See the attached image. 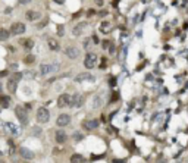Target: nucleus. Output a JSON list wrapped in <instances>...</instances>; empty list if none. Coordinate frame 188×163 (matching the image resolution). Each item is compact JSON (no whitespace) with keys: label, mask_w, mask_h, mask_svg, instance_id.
Wrapping results in <instances>:
<instances>
[{"label":"nucleus","mask_w":188,"mask_h":163,"mask_svg":"<svg viewBox=\"0 0 188 163\" xmlns=\"http://www.w3.org/2000/svg\"><path fill=\"white\" fill-rule=\"evenodd\" d=\"M82 160H84L82 154H72L71 157V163H82Z\"/></svg>","instance_id":"obj_22"},{"label":"nucleus","mask_w":188,"mask_h":163,"mask_svg":"<svg viewBox=\"0 0 188 163\" xmlns=\"http://www.w3.org/2000/svg\"><path fill=\"white\" fill-rule=\"evenodd\" d=\"M33 131H34V132H33L34 135H40V129H38V128H33Z\"/></svg>","instance_id":"obj_33"},{"label":"nucleus","mask_w":188,"mask_h":163,"mask_svg":"<svg viewBox=\"0 0 188 163\" xmlns=\"http://www.w3.org/2000/svg\"><path fill=\"white\" fill-rule=\"evenodd\" d=\"M10 37V31H7L6 28H0V41L7 40Z\"/></svg>","instance_id":"obj_20"},{"label":"nucleus","mask_w":188,"mask_h":163,"mask_svg":"<svg viewBox=\"0 0 188 163\" xmlns=\"http://www.w3.org/2000/svg\"><path fill=\"white\" fill-rule=\"evenodd\" d=\"M9 103H10V99H9L7 96H0V104H1L3 107L9 106Z\"/></svg>","instance_id":"obj_23"},{"label":"nucleus","mask_w":188,"mask_h":163,"mask_svg":"<svg viewBox=\"0 0 188 163\" xmlns=\"http://www.w3.org/2000/svg\"><path fill=\"white\" fill-rule=\"evenodd\" d=\"M99 15H100L102 18H105V16H107V15H109V12H107V10H102V12H100Z\"/></svg>","instance_id":"obj_30"},{"label":"nucleus","mask_w":188,"mask_h":163,"mask_svg":"<svg viewBox=\"0 0 188 163\" xmlns=\"http://www.w3.org/2000/svg\"><path fill=\"white\" fill-rule=\"evenodd\" d=\"M57 33H59V35H63V25L57 27Z\"/></svg>","instance_id":"obj_29"},{"label":"nucleus","mask_w":188,"mask_h":163,"mask_svg":"<svg viewBox=\"0 0 188 163\" xmlns=\"http://www.w3.org/2000/svg\"><path fill=\"white\" fill-rule=\"evenodd\" d=\"M65 53H66V56L69 57V59H76L78 56H79V50L74 47V46H69V47H66L65 49Z\"/></svg>","instance_id":"obj_9"},{"label":"nucleus","mask_w":188,"mask_h":163,"mask_svg":"<svg viewBox=\"0 0 188 163\" xmlns=\"http://www.w3.org/2000/svg\"><path fill=\"white\" fill-rule=\"evenodd\" d=\"M57 71H59V65H47V63L40 65V74L43 77L49 75V74H53V72H57Z\"/></svg>","instance_id":"obj_2"},{"label":"nucleus","mask_w":188,"mask_h":163,"mask_svg":"<svg viewBox=\"0 0 188 163\" xmlns=\"http://www.w3.org/2000/svg\"><path fill=\"white\" fill-rule=\"evenodd\" d=\"M69 101H71V96H69V94H66V93L60 94L59 99H57V106H59V109H63V107L69 106Z\"/></svg>","instance_id":"obj_7"},{"label":"nucleus","mask_w":188,"mask_h":163,"mask_svg":"<svg viewBox=\"0 0 188 163\" xmlns=\"http://www.w3.org/2000/svg\"><path fill=\"white\" fill-rule=\"evenodd\" d=\"M19 154H21L24 159H28V160L34 159V153H33V150H30V149H27V147H21V149H19Z\"/></svg>","instance_id":"obj_10"},{"label":"nucleus","mask_w":188,"mask_h":163,"mask_svg":"<svg viewBox=\"0 0 188 163\" xmlns=\"http://www.w3.org/2000/svg\"><path fill=\"white\" fill-rule=\"evenodd\" d=\"M84 30H85V24H84V22H82V24H78L75 28L72 30V34H74L75 37H79V35L84 33Z\"/></svg>","instance_id":"obj_14"},{"label":"nucleus","mask_w":188,"mask_h":163,"mask_svg":"<svg viewBox=\"0 0 188 163\" xmlns=\"http://www.w3.org/2000/svg\"><path fill=\"white\" fill-rule=\"evenodd\" d=\"M19 1H21V4H25V3H28L30 0H19Z\"/></svg>","instance_id":"obj_38"},{"label":"nucleus","mask_w":188,"mask_h":163,"mask_svg":"<svg viewBox=\"0 0 188 163\" xmlns=\"http://www.w3.org/2000/svg\"><path fill=\"white\" fill-rule=\"evenodd\" d=\"M25 77H27V78H34V74H33V71L27 72V74H25Z\"/></svg>","instance_id":"obj_31"},{"label":"nucleus","mask_w":188,"mask_h":163,"mask_svg":"<svg viewBox=\"0 0 188 163\" xmlns=\"http://www.w3.org/2000/svg\"><path fill=\"white\" fill-rule=\"evenodd\" d=\"M22 44L25 46V49H31V47L34 46V41L33 40H24L22 41Z\"/></svg>","instance_id":"obj_25"},{"label":"nucleus","mask_w":188,"mask_h":163,"mask_svg":"<svg viewBox=\"0 0 188 163\" xmlns=\"http://www.w3.org/2000/svg\"><path fill=\"white\" fill-rule=\"evenodd\" d=\"M7 90H9L10 93H15V91H16V81H15L13 78H10V80L7 81Z\"/></svg>","instance_id":"obj_21"},{"label":"nucleus","mask_w":188,"mask_h":163,"mask_svg":"<svg viewBox=\"0 0 188 163\" xmlns=\"http://www.w3.org/2000/svg\"><path fill=\"white\" fill-rule=\"evenodd\" d=\"M25 18L28 19V21H36L40 18V13L36 12V10H28L27 13H25Z\"/></svg>","instance_id":"obj_16"},{"label":"nucleus","mask_w":188,"mask_h":163,"mask_svg":"<svg viewBox=\"0 0 188 163\" xmlns=\"http://www.w3.org/2000/svg\"><path fill=\"white\" fill-rule=\"evenodd\" d=\"M94 1H96L97 6H103V3H105V0H94Z\"/></svg>","instance_id":"obj_32"},{"label":"nucleus","mask_w":188,"mask_h":163,"mask_svg":"<svg viewBox=\"0 0 188 163\" xmlns=\"http://www.w3.org/2000/svg\"><path fill=\"white\" fill-rule=\"evenodd\" d=\"M102 104H103V99H102V96H100V94L94 96V99H93V109H99Z\"/></svg>","instance_id":"obj_15"},{"label":"nucleus","mask_w":188,"mask_h":163,"mask_svg":"<svg viewBox=\"0 0 188 163\" xmlns=\"http://www.w3.org/2000/svg\"><path fill=\"white\" fill-rule=\"evenodd\" d=\"M54 138H56V143H59V144H63V143L68 140V135H66V132H65V131H56V134H54Z\"/></svg>","instance_id":"obj_12"},{"label":"nucleus","mask_w":188,"mask_h":163,"mask_svg":"<svg viewBox=\"0 0 188 163\" xmlns=\"http://www.w3.org/2000/svg\"><path fill=\"white\" fill-rule=\"evenodd\" d=\"M99 125H100V121H99V119H90V121H85V122H84V128L90 131V129L99 128Z\"/></svg>","instance_id":"obj_11"},{"label":"nucleus","mask_w":188,"mask_h":163,"mask_svg":"<svg viewBox=\"0 0 188 163\" xmlns=\"http://www.w3.org/2000/svg\"><path fill=\"white\" fill-rule=\"evenodd\" d=\"M94 13H96V12H94V10H93V9H90V10H88V12H87V15H88V16H93V15H94Z\"/></svg>","instance_id":"obj_34"},{"label":"nucleus","mask_w":188,"mask_h":163,"mask_svg":"<svg viewBox=\"0 0 188 163\" xmlns=\"http://www.w3.org/2000/svg\"><path fill=\"white\" fill-rule=\"evenodd\" d=\"M96 65H97V54H94V53H88V54L85 56L84 66H85L87 69H93V68H96Z\"/></svg>","instance_id":"obj_4"},{"label":"nucleus","mask_w":188,"mask_h":163,"mask_svg":"<svg viewBox=\"0 0 188 163\" xmlns=\"http://www.w3.org/2000/svg\"><path fill=\"white\" fill-rule=\"evenodd\" d=\"M15 115H16L18 121L22 123V125H27V123H28V113H27L25 107H22V106H18V107L15 109Z\"/></svg>","instance_id":"obj_1"},{"label":"nucleus","mask_w":188,"mask_h":163,"mask_svg":"<svg viewBox=\"0 0 188 163\" xmlns=\"http://www.w3.org/2000/svg\"><path fill=\"white\" fill-rule=\"evenodd\" d=\"M102 46H103V49H107V50H109V49L112 47L113 44H112V43H110L109 40H105L103 43H102Z\"/></svg>","instance_id":"obj_27"},{"label":"nucleus","mask_w":188,"mask_h":163,"mask_svg":"<svg viewBox=\"0 0 188 163\" xmlns=\"http://www.w3.org/2000/svg\"><path fill=\"white\" fill-rule=\"evenodd\" d=\"M12 78H13V80H15V81H19V80H21V78H22V74H19V72H16V74H15V75H13V77H12Z\"/></svg>","instance_id":"obj_28"},{"label":"nucleus","mask_w":188,"mask_h":163,"mask_svg":"<svg viewBox=\"0 0 188 163\" xmlns=\"http://www.w3.org/2000/svg\"><path fill=\"white\" fill-rule=\"evenodd\" d=\"M100 31L105 33V34H109V33L112 31V25H110L109 22H103V24L100 25Z\"/></svg>","instance_id":"obj_19"},{"label":"nucleus","mask_w":188,"mask_h":163,"mask_svg":"<svg viewBox=\"0 0 188 163\" xmlns=\"http://www.w3.org/2000/svg\"><path fill=\"white\" fill-rule=\"evenodd\" d=\"M0 163H4V162H1V160H0Z\"/></svg>","instance_id":"obj_39"},{"label":"nucleus","mask_w":188,"mask_h":163,"mask_svg":"<svg viewBox=\"0 0 188 163\" xmlns=\"http://www.w3.org/2000/svg\"><path fill=\"white\" fill-rule=\"evenodd\" d=\"M72 138H74V140H75L76 143H78V141H81V140H82V138H84V135H82V134H81V132H75V134H74V135H72Z\"/></svg>","instance_id":"obj_26"},{"label":"nucleus","mask_w":188,"mask_h":163,"mask_svg":"<svg viewBox=\"0 0 188 163\" xmlns=\"http://www.w3.org/2000/svg\"><path fill=\"white\" fill-rule=\"evenodd\" d=\"M46 22H47V21H43V22H40V24H38L37 27H38V28H43V27L46 25Z\"/></svg>","instance_id":"obj_35"},{"label":"nucleus","mask_w":188,"mask_h":163,"mask_svg":"<svg viewBox=\"0 0 188 163\" xmlns=\"http://www.w3.org/2000/svg\"><path fill=\"white\" fill-rule=\"evenodd\" d=\"M49 47H50V50H53V51H59L60 50V46H59V43L56 40H53V38H49Z\"/></svg>","instance_id":"obj_18"},{"label":"nucleus","mask_w":188,"mask_h":163,"mask_svg":"<svg viewBox=\"0 0 188 163\" xmlns=\"http://www.w3.org/2000/svg\"><path fill=\"white\" fill-rule=\"evenodd\" d=\"M54 3H57V4H62V3H65V0H53Z\"/></svg>","instance_id":"obj_37"},{"label":"nucleus","mask_w":188,"mask_h":163,"mask_svg":"<svg viewBox=\"0 0 188 163\" xmlns=\"http://www.w3.org/2000/svg\"><path fill=\"white\" fill-rule=\"evenodd\" d=\"M50 119V113L46 107H40L37 110V122L38 123H47Z\"/></svg>","instance_id":"obj_3"},{"label":"nucleus","mask_w":188,"mask_h":163,"mask_svg":"<svg viewBox=\"0 0 188 163\" xmlns=\"http://www.w3.org/2000/svg\"><path fill=\"white\" fill-rule=\"evenodd\" d=\"M6 128H9V129H10V134H12V135H19V134H21V129H19L16 125H13V123L7 122V123H6Z\"/></svg>","instance_id":"obj_17"},{"label":"nucleus","mask_w":188,"mask_h":163,"mask_svg":"<svg viewBox=\"0 0 188 163\" xmlns=\"http://www.w3.org/2000/svg\"><path fill=\"white\" fill-rule=\"evenodd\" d=\"M25 33V25L22 24V22H15V24H12V27H10V34H13V35H21V34H24Z\"/></svg>","instance_id":"obj_6"},{"label":"nucleus","mask_w":188,"mask_h":163,"mask_svg":"<svg viewBox=\"0 0 188 163\" xmlns=\"http://www.w3.org/2000/svg\"><path fill=\"white\" fill-rule=\"evenodd\" d=\"M56 123H57V126H68L71 123V116L68 113H62V115L57 116Z\"/></svg>","instance_id":"obj_8"},{"label":"nucleus","mask_w":188,"mask_h":163,"mask_svg":"<svg viewBox=\"0 0 188 163\" xmlns=\"http://www.w3.org/2000/svg\"><path fill=\"white\" fill-rule=\"evenodd\" d=\"M118 99H119V97H118V93H115V94H113V97H112V101H116Z\"/></svg>","instance_id":"obj_36"},{"label":"nucleus","mask_w":188,"mask_h":163,"mask_svg":"<svg viewBox=\"0 0 188 163\" xmlns=\"http://www.w3.org/2000/svg\"><path fill=\"white\" fill-rule=\"evenodd\" d=\"M82 104H84V96H81V94H74V96H71V101H69V106H71V107L79 109Z\"/></svg>","instance_id":"obj_5"},{"label":"nucleus","mask_w":188,"mask_h":163,"mask_svg":"<svg viewBox=\"0 0 188 163\" xmlns=\"http://www.w3.org/2000/svg\"><path fill=\"white\" fill-rule=\"evenodd\" d=\"M88 80H94V77H93L91 74H88V72H85V74H79V75L75 78V81L78 82V84H81V82H84V81H88Z\"/></svg>","instance_id":"obj_13"},{"label":"nucleus","mask_w":188,"mask_h":163,"mask_svg":"<svg viewBox=\"0 0 188 163\" xmlns=\"http://www.w3.org/2000/svg\"><path fill=\"white\" fill-rule=\"evenodd\" d=\"M24 62H25L27 65H31V63H34V62H36V57H34L33 54H28V56L24 59Z\"/></svg>","instance_id":"obj_24"}]
</instances>
